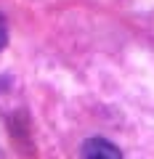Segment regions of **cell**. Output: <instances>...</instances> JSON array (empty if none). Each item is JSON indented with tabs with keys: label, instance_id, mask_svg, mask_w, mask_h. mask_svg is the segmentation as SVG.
<instances>
[{
	"label": "cell",
	"instance_id": "6da1fadb",
	"mask_svg": "<svg viewBox=\"0 0 154 159\" xmlns=\"http://www.w3.org/2000/svg\"><path fill=\"white\" fill-rule=\"evenodd\" d=\"M82 159H122V151L106 138H88L82 143Z\"/></svg>",
	"mask_w": 154,
	"mask_h": 159
},
{
	"label": "cell",
	"instance_id": "7a4b0ae2",
	"mask_svg": "<svg viewBox=\"0 0 154 159\" xmlns=\"http://www.w3.org/2000/svg\"><path fill=\"white\" fill-rule=\"evenodd\" d=\"M6 43H8V24L3 19V13H0V48H6Z\"/></svg>",
	"mask_w": 154,
	"mask_h": 159
}]
</instances>
